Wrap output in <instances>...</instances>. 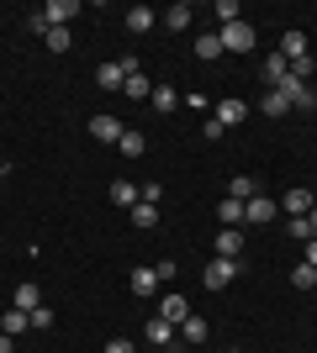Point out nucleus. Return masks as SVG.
Listing matches in <instances>:
<instances>
[{
    "label": "nucleus",
    "mask_w": 317,
    "mask_h": 353,
    "mask_svg": "<svg viewBox=\"0 0 317 353\" xmlns=\"http://www.w3.org/2000/svg\"><path fill=\"white\" fill-rule=\"evenodd\" d=\"M117 148H122V159H143V153H148V137H143V132H133V127H127Z\"/></svg>",
    "instance_id": "nucleus-19"
},
{
    "label": "nucleus",
    "mask_w": 317,
    "mask_h": 353,
    "mask_svg": "<svg viewBox=\"0 0 317 353\" xmlns=\"http://www.w3.org/2000/svg\"><path fill=\"white\" fill-rule=\"evenodd\" d=\"M307 227H312V237H317V206H312V211H307Z\"/></svg>",
    "instance_id": "nucleus-41"
},
{
    "label": "nucleus",
    "mask_w": 317,
    "mask_h": 353,
    "mask_svg": "<svg viewBox=\"0 0 317 353\" xmlns=\"http://www.w3.org/2000/svg\"><path fill=\"white\" fill-rule=\"evenodd\" d=\"M302 264H312V269H317V237L307 243V259H302Z\"/></svg>",
    "instance_id": "nucleus-39"
},
{
    "label": "nucleus",
    "mask_w": 317,
    "mask_h": 353,
    "mask_svg": "<svg viewBox=\"0 0 317 353\" xmlns=\"http://www.w3.org/2000/svg\"><path fill=\"white\" fill-rule=\"evenodd\" d=\"M217 21H243V11H238V0H217Z\"/></svg>",
    "instance_id": "nucleus-32"
},
{
    "label": "nucleus",
    "mask_w": 317,
    "mask_h": 353,
    "mask_svg": "<svg viewBox=\"0 0 317 353\" xmlns=\"http://www.w3.org/2000/svg\"><path fill=\"white\" fill-rule=\"evenodd\" d=\"M6 174H11V163H6V159H0V179H6Z\"/></svg>",
    "instance_id": "nucleus-42"
},
{
    "label": "nucleus",
    "mask_w": 317,
    "mask_h": 353,
    "mask_svg": "<svg viewBox=\"0 0 317 353\" xmlns=\"http://www.w3.org/2000/svg\"><path fill=\"white\" fill-rule=\"evenodd\" d=\"M259 195V179H249V174H238V179H227V201H243V206H249V201H254Z\"/></svg>",
    "instance_id": "nucleus-17"
},
{
    "label": "nucleus",
    "mask_w": 317,
    "mask_h": 353,
    "mask_svg": "<svg viewBox=\"0 0 317 353\" xmlns=\"http://www.w3.org/2000/svg\"><path fill=\"white\" fill-rule=\"evenodd\" d=\"M153 221H159V206L137 201V206H133V227H153Z\"/></svg>",
    "instance_id": "nucleus-31"
},
{
    "label": "nucleus",
    "mask_w": 317,
    "mask_h": 353,
    "mask_svg": "<svg viewBox=\"0 0 317 353\" xmlns=\"http://www.w3.org/2000/svg\"><path fill=\"white\" fill-rule=\"evenodd\" d=\"M148 343H153V348H169V353L185 348L180 332H175V322H164V316H153V322H148Z\"/></svg>",
    "instance_id": "nucleus-5"
},
{
    "label": "nucleus",
    "mask_w": 317,
    "mask_h": 353,
    "mask_svg": "<svg viewBox=\"0 0 317 353\" xmlns=\"http://www.w3.org/2000/svg\"><path fill=\"white\" fill-rule=\"evenodd\" d=\"M122 132H127V127H122L117 117H106V111L90 117V137H95V143H122Z\"/></svg>",
    "instance_id": "nucleus-8"
},
{
    "label": "nucleus",
    "mask_w": 317,
    "mask_h": 353,
    "mask_svg": "<svg viewBox=\"0 0 317 353\" xmlns=\"http://www.w3.org/2000/svg\"><path fill=\"white\" fill-rule=\"evenodd\" d=\"M32 327H37V332H43V327H53V311H48V306H32Z\"/></svg>",
    "instance_id": "nucleus-36"
},
{
    "label": "nucleus",
    "mask_w": 317,
    "mask_h": 353,
    "mask_svg": "<svg viewBox=\"0 0 317 353\" xmlns=\"http://www.w3.org/2000/svg\"><path fill=\"white\" fill-rule=\"evenodd\" d=\"M280 59H286V63H296V59H312V43H307V32H296V27H291L286 37H280Z\"/></svg>",
    "instance_id": "nucleus-7"
},
{
    "label": "nucleus",
    "mask_w": 317,
    "mask_h": 353,
    "mask_svg": "<svg viewBox=\"0 0 317 353\" xmlns=\"http://www.w3.org/2000/svg\"><path fill=\"white\" fill-rule=\"evenodd\" d=\"M259 111L280 121V117H286V111H291V105H286V95H280V90H265V95H259Z\"/></svg>",
    "instance_id": "nucleus-22"
},
{
    "label": "nucleus",
    "mask_w": 317,
    "mask_h": 353,
    "mask_svg": "<svg viewBox=\"0 0 317 353\" xmlns=\"http://www.w3.org/2000/svg\"><path fill=\"white\" fill-rule=\"evenodd\" d=\"M286 232L302 237V243H312V227H307V216H286Z\"/></svg>",
    "instance_id": "nucleus-33"
},
{
    "label": "nucleus",
    "mask_w": 317,
    "mask_h": 353,
    "mask_svg": "<svg viewBox=\"0 0 317 353\" xmlns=\"http://www.w3.org/2000/svg\"><path fill=\"white\" fill-rule=\"evenodd\" d=\"M95 85H101V90H122V85H127V69H122V59H117V63H101V69H95Z\"/></svg>",
    "instance_id": "nucleus-15"
},
{
    "label": "nucleus",
    "mask_w": 317,
    "mask_h": 353,
    "mask_svg": "<svg viewBox=\"0 0 317 353\" xmlns=\"http://www.w3.org/2000/svg\"><path fill=\"white\" fill-rule=\"evenodd\" d=\"M217 221H222V227H243V201H222V206H217Z\"/></svg>",
    "instance_id": "nucleus-29"
},
{
    "label": "nucleus",
    "mask_w": 317,
    "mask_h": 353,
    "mask_svg": "<svg viewBox=\"0 0 317 353\" xmlns=\"http://www.w3.org/2000/svg\"><path fill=\"white\" fill-rule=\"evenodd\" d=\"M259 74H265V90H275V85H280V79L291 74V63L280 59V53H275V59H265V69H259Z\"/></svg>",
    "instance_id": "nucleus-21"
},
{
    "label": "nucleus",
    "mask_w": 317,
    "mask_h": 353,
    "mask_svg": "<svg viewBox=\"0 0 317 353\" xmlns=\"http://www.w3.org/2000/svg\"><path fill=\"white\" fill-rule=\"evenodd\" d=\"M238 269H243V259H217V253H211L206 269H201V285H206V290H227V285L238 280Z\"/></svg>",
    "instance_id": "nucleus-1"
},
{
    "label": "nucleus",
    "mask_w": 317,
    "mask_h": 353,
    "mask_svg": "<svg viewBox=\"0 0 317 353\" xmlns=\"http://www.w3.org/2000/svg\"><path fill=\"white\" fill-rule=\"evenodd\" d=\"M275 90H280V95H286V105H296V111H312V105H317V90H312V85H302L296 74H286V79H280Z\"/></svg>",
    "instance_id": "nucleus-3"
},
{
    "label": "nucleus",
    "mask_w": 317,
    "mask_h": 353,
    "mask_svg": "<svg viewBox=\"0 0 317 353\" xmlns=\"http://www.w3.org/2000/svg\"><path fill=\"white\" fill-rule=\"evenodd\" d=\"M175 332H180V343H206V322H201V316H185Z\"/></svg>",
    "instance_id": "nucleus-26"
},
{
    "label": "nucleus",
    "mask_w": 317,
    "mask_h": 353,
    "mask_svg": "<svg viewBox=\"0 0 317 353\" xmlns=\"http://www.w3.org/2000/svg\"><path fill=\"white\" fill-rule=\"evenodd\" d=\"M148 105H153V111H159V117H164V111H175V105H180V90H175V85H153Z\"/></svg>",
    "instance_id": "nucleus-18"
},
{
    "label": "nucleus",
    "mask_w": 317,
    "mask_h": 353,
    "mask_svg": "<svg viewBox=\"0 0 317 353\" xmlns=\"http://www.w3.org/2000/svg\"><path fill=\"white\" fill-rule=\"evenodd\" d=\"M211 117L222 121V127H238L249 117V101H211Z\"/></svg>",
    "instance_id": "nucleus-10"
},
{
    "label": "nucleus",
    "mask_w": 317,
    "mask_h": 353,
    "mask_svg": "<svg viewBox=\"0 0 317 353\" xmlns=\"http://www.w3.org/2000/svg\"><path fill=\"white\" fill-rule=\"evenodd\" d=\"M127 290H133V295H153V290H159V264H148V269H133Z\"/></svg>",
    "instance_id": "nucleus-13"
},
{
    "label": "nucleus",
    "mask_w": 317,
    "mask_h": 353,
    "mask_svg": "<svg viewBox=\"0 0 317 353\" xmlns=\"http://www.w3.org/2000/svg\"><path fill=\"white\" fill-rule=\"evenodd\" d=\"M227 353H243V348H227Z\"/></svg>",
    "instance_id": "nucleus-43"
},
{
    "label": "nucleus",
    "mask_w": 317,
    "mask_h": 353,
    "mask_svg": "<svg viewBox=\"0 0 317 353\" xmlns=\"http://www.w3.org/2000/svg\"><path fill=\"white\" fill-rule=\"evenodd\" d=\"M111 206H117V211H133V206H137V185L117 179V185H111Z\"/></svg>",
    "instance_id": "nucleus-20"
},
{
    "label": "nucleus",
    "mask_w": 317,
    "mask_h": 353,
    "mask_svg": "<svg viewBox=\"0 0 317 353\" xmlns=\"http://www.w3.org/2000/svg\"><path fill=\"white\" fill-rule=\"evenodd\" d=\"M291 74H296L302 85H312V74H317V59H296V63H291Z\"/></svg>",
    "instance_id": "nucleus-34"
},
{
    "label": "nucleus",
    "mask_w": 317,
    "mask_h": 353,
    "mask_svg": "<svg viewBox=\"0 0 317 353\" xmlns=\"http://www.w3.org/2000/svg\"><path fill=\"white\" fill-rule=\"evenodd\" d=\"M0 353H16V338H6V332H0Z\"/></svg>",
    "instance_id": "nucleus-40"
},
{
    "label": "nucleus",
    "mask_w": 317,
    "mask_h": 353,
    "mask_svg": "<svg viewBox=\"0 0 317 353\" xmlns=\"http://www.w3.org/2000/svg\"><path fill=\"white\" fill-rule=\"evenodd\" d=\"M275 216H280V201H270L265 190H259L254 201L243 206V227H265V221H275Z\"/></svg>",
    "instance_id": "nucleus-4"
},
{
    "label": "nucleus",
    "mask_w": 317,
    "mask_h": 353,
    "mask_svg": "<svg viewBox=\"0 0 317 353\" xmlns=\"http://www.w3.org/2000/svg\"><path fill=\"white\" fill-rule=\"evenodd\" d=\"M196 59H222V37L217 32H201L196 37Z\"/></svg>",
    "instance_id": "nucleus-28"
},
{
    "label": "nucleus",
    "mask_w": 317,
    "mask_h": 353,
    "mask_svg": "<svg viewBox=\"0 0 317 353\" xmlns=\"http://www.w3.org/2000/svg\"><path fill=\"white\" fill-rule=\"evenodd\" d=\"M106 353H133V343H127V338H111V343H106Z\"/></svg>",
    "instance_id": "nucleus-38"
},
{
    "label": "nucleus",
    "mask_w": 317,
    "mask_h": 353,
    "mask_svg": "<svg viewBox=\"0 0 317 353\" xmlns=\"http://www.w3.org/2000/svg\"><path fill=\"white\" fill-rule=\"evenodd\" d=\"M43 43H48V53H69V48H75V32H69V27H53Z\"/></svg>",
    "instance_id": "nucleus-27"
},
{
    "label": "nucleus",
    "mask_w": 317,
    "mask_h": 353,
    "mask_svg": "<svg viewBox=\"0 0 317 353\" xmlns=\"http://www.w3.org/2000/svg\"><path fill=\"white\" fill-rule=\"evenodd\" d=\"M280 206H286V216H307V211H312L317 201H312V190H307V185H291Z\"/></svg>",
    "instance_id": "nucleus-11"
},
{
    "label": "nucleus",
    "mask_w": 317,
    "mask_h": 353,
    "mask_svg": "<svg viewBox=\"0 0 317 353\" xmlns=\"http://www.w3.org/2000/svg\"><path fill=\"white\" fill-rule=\"evenodd\" d=\"M180 105H191V111H211V101L201 95V90H196V95H180Z\"/></svg>",
    "instance_id": "nucleus-37"
},
{
    "label": "nucleus",
    "mask_w": 317,
    "mask_h": 353,
    "mask_svg": "<svg viewBox=\"0 0 317 353\" xmlns=\"http://www.w3.org/2000/svg\"><path fill=\"white\" fill-rule=\"evenodd\" d=\"M0 332H6V338H21V332H32V311H6V316H0Z\"/></svg>",
    "instance_id": "nucleus-16"
},
{
    "label": "nucleus",
    "mask_w": 317,
    "mask_h": 353,
    "mask_svg": "<svg viewBox=\"0 0 317 353\" xmlns=\"http://www.w3.org/2000/svg\"><path fill=\"white\" fill-rule=\"evenodd\" d=\"M122 95H127V101H148V95H153V85L143 79V69H137V74H127V85H122Z\"/></svg>",
    "instance_id": "nucleus-23"
},
{
    "label": "nucleus",
    "mask_w": 317,
    "mask_h": 353,
    "mask_svg": "<svg viewBox=\"0 0 317 353\" xmlns=\"http://www.w3.org/2000/svg\"><path fill=\"white\" fill-rule=\"evenodd\" d=\"M222 132H227V127H222L217 117H206V121H201V137H206V143H222Z\"/></svg>",
    "instance_id": "nucleus-35"
},
{
    "label": "nucleus",
    "mask_w": 317,
    "mask_h": 353,
    "mask_svg": "<svg viewBox=\"0 0 317 353\" xmlns=\"http://www.w3.org/2000/svg\"><path fill=\"white\" fill-rule=\"evenodd\" d=\"M191 16H196V11L180 0V6H169V11H164V27H169V32H185V27H191Z\"/></svg>",
    "instance_id": "nucleus-25"
},
{
    "label": "nucleus",
    "mask_w": 317,
    "mask_h": 353,
    "mask_svg": "<svg viewBox=\"0 0 317 353\" xmlns=\"http://www.w3.org/2000/svg\"><path fill=\"white\" fill-rule=\"evenodd\" d=\"M122 21H127V32H133V37H143V32H153V21H159V16H153V6H127V16H122Z\"/></svg>",
    "instance_id": "nucleus-9"
},
{
    "label": "nucleus",
    "mask_w": 317,
    "mask_h": 353,
    "mask_svg": "<svg viewBox=\"0 0 317 353\" xmlns=\"http://www.w3.org/2000/svg\"><path fill=\"white\" fill-rule=\"evenodd\" d=\"M217 37H222V53H254V27L249 21H227Z\"/></svg>",
    "instance_id": "nucleus-2"
},
{
    "label": "nucleus",
    "mask_w": 317,
    "mask_h": 353,
    "mask_svg": "<svg viewBox=\"0 0 317 353\" xmlns=\"http://www.w3.org/2000/svg\"><path fill=\"white\" fill-rule=\"evenodd\" d=\"M32 306H43V290H37L32 280H21L16 285V311H32Z\"/></svg>",
    "instance_id": "nucleus-24"
},
{
    "label": "nucleus",
    "mask_w": 317,
    "mask_h": 353,
    "mask_svg": "<svg viewBox=\"0 0 317 353\" xmlns=\"http://www.w3.org/2000/svg\"><path fill=\"white\" fill-rule=\"evenodd\" d=\"M291 285H296V290H312V285H317V269L312 264H296V269H291Z\"/></svg>",
    "instance_id": "nucleus-30"
},
{
    "label": "nucleus",
    "mask_w": 317,
    "mask_h": 353,
    "mask_svg": "<svg viewBox=\"0 0 317 353\" xmlns=\"http://www.w3.org/2000/svg\"><path fill=\"white\" fill-rule=\"evenodd\" d=\"M217 259H243V232L238 227H222V232H217Z\"/></svg>",
    "instance_id": "nucleus-12"
},
{
    "label": "nucleus",
    "mask_w": 317,
    "mask_h": 353,
    "mask_svg": "<svg viewBox=\"0 0 317 353\" xmlns=\"http://www.w3.org/2000/svg\"><path fill=\"white\" fill-rule=\"evenodd\" d=\"M159 316H164V322H175V327H180L185 316H191V301H185V295H164V301H159Z\"/></svg>",
    "instance_id": "nucleus-14"
},
{
    "label": "nucleus",
    "mask_w": 317,
    "mask_h": 353,
    "mask_svg": "<svg viewBox=\"0 0 317 353\" xmlns=\"http://www.w3.org/2000/svg\"><path fill=\"white\" fill-rule=\"evenodd\" d=\"M37 16H43V21H48V32H53V27H69V21L79 16V6H75V0H48V6H43Z\"/></svg>",
    "instance_id": "nucleus-6"
}]
</instances>
